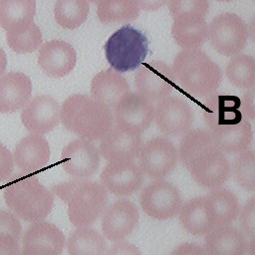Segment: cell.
Segmentation results:
<instances>
[{
	"mask_svg": "<svg viewBox=\"0 0 255 255\" xmlns=\"http://www.w3.org/2000/svg\"><path fill=\"white\" fill-rule=\"evenodd\" d=\"M206 201L214 227L230 225L239 215V202L235 194L222 187L211 189Z\"/></svg>",
	"mask_w": 255,
	"mask_h": 255,
	"instance_id": "cell-26",
	"label": "cell"
},
{
	"mask_svg": "<svg viewBox=\"0 0 255 255\" xmlns=\"http://www.w3.org/2000/svg\"><path fill=\"white\" fill-rule=\"evenodd\" d=\"M36 0H0V26L6 31L34 22Z\"/></svg>",
	"mask_w": 255,
	"mask_h": 255,
	"instance_id": "cell-27",
	"label": "cell"
},
{
	"mask_svg": "<svg viewBox=\"0 0 255 255\" xmlns=\"http://www.w3.org/2000/svg\"><path fill=\"white\" fill-rule=\"evenodd\" d=\"M247 252H248V255H255V235L251 237V240L248 243Z\"/></svg>",
	"mask_w": 255,
	"mask_h": 255,
	"instance_id": "cell-47",
	"label": "cell"
},
{
	"mask_svg": "<svg viewBox=\"0 0 255 255\" xmlns=\"http://www.w3.org/2000/svg\"><path fill=\"white\" fill-rule=\"evenodd\" d=\"M141 131L137 128L117 124L101 139L100 152L109 162L133 161L141 148Z\"/></svg>",
	"mask_w": 255,
	"mask_h": 255,
	"instance_id": "cell-11",
	"label": "cell"
},
{
	"mask_svg": "<svg viewBox=\"0 0 255 255\" xmlns=\"http://www.w3.org/2000/svg\"><path fill=\"white\" fill-rule=\"evenodd\" d=\"M14 163L23 172L38 171L48 164L50 146L41 135L29 134L18 141L13 153Z\"/></svg>",
	"mask_w": 255,
	"mask_h": 255,
	"instance_id": "cell-20",
	"label": "cell"
},
{
	"mask_svg": "<svg viewBox=\"0 0 255 255\" xmlns=\"http://www.w3.org/2000/svg\"><path fill=\"white\" fill-rule=\"evenodd\" d=\"M231 173L241 188L255 192V150L246 149L238 153L232 161Z\"/></svg>",
	"mask_w": 255,
	"mask_h": 255,
	"instance_id": "cell-34",
	"label": "cell"
},
{
	"mask_svg": "<svg viewBox=\"0 0 255 255\" xmlns=\"http://www.w3.org/2000/svg\"><path fill=\"white\" fill-rule=\"evenodd\" d=\"M88 1H90V2H92V3H94V4H98L101 0H88Z\"/></svg>",
	"mask_w": 255,
	"mask_h": 255,
	"instance_id": "cell-48",
	"label": "cell"
},
{
	"mask_svg": "<svg viewBox=\"0 0 255 255\" xmlns=\"http://www.w3.org/2000/svg\"><path fill=\"white\" fill-rule=\"evenodd\" d=\"M52 192L67 203L69 220L77 228L89 227L107 208L108 191L97 181L76 178L54 185Z\"/></svg>",
	"mask_w": 255,
	"mask_h": 255,
	"instance_id": "cell-4",
	"label": "cell"
},
{
	"mask_svg": "<svg viewBox=\"0 0 255 255\" xmlns=\"http://www.w3.org/2000/svg\"><path fill=\"white\" fill-rule=\"evenodd\" d=\"M76 62L75 49L65 41L51 40L40 47L38 63L49 77L61 78L68 75L74 69Z\"/></svg>",
	"mask_w": 255,
	"mask_h": 255,
	"instance_id": "cell-19",
	"label": "cell"
},
{
	"mask_svg": "<svg viewBox=\"0 0 255 255\" xmlns=\"http://www.w3.org/2000/svg\"><path fill=\"white\" fill-rule=\"evenodd\" d=\"M14 167L12 152L0 140V182L9 178Z\"/></svg>",
	"mask_w": 255,
	"mask_h": 255,
	"instance_id": "cell-39",
	"label": "cell"
},
{
	"mask_svg": "<svg viewBox=\"0 0 255 255\" xmlns=\"http://www.w3.org/2000/svg\"><path fill=\"white\" fill-rule=\"evenodd\" d=\"M129 91L128 81L114 69L98 73L91 83V94L96 100L114 109L117 103Z\"/></svg>",
	"mask_w": 255,
	"mask_h": 255,
	"instance_id": "cell-24",
	"label": "cell"
},
{
	"mask_svg": "<svg viewBox=\"0 0 255 255\" xmlns=\"http://www.w3.org/2000/svg\"><path fill=\"white\" fill-rule=\"evenodd\" d=\"M32 83L21 72H9L0 78V112L12 114L23 108L30 100Z\"/></svg>",
	"mask_w": 255,
	"mask_h": 255,
	"instance_id": "cell-21",
	"label": "cell"
},
{
	"mask_svg": "<svg viewBox=\"0 0 255 255\" xmlns=\"http://www.w3.org/2000/svg\"><path fill=\"white\" fill-rule=\"evenodd\" d=\"M100 153L91 140L77 138L63 148L61 163L69 175L84 179L97 172L101 162Z\"/></svg>",
	"mask_w": 255,
	"mask_h": 255,
	"instance_id": "cell-13",
	"label": "cell"
},
{
	"mask_svg": "<svg viewBox=\"0 0 255 255\" xmlns=\"http://www.w3.org/2000/svg\"><path fill=\"white\" fill-rule=\"evenodd\" d=\"M246 23L237 14L225 12L215 16L208 25V40L211 47L223 56L240 54L248 40Z\"/></svg>",
	"mask_w": 255,
	"mask_h": 255,
	"instance_id": "cell-8",
	"label": "cell"
},
{
	"mask_svg": "<svg viewBox=\"0 0 255 255\" xmlns=\"http://www.w3.org/2000/svg\"><path fill=\"white\" fill-rule=\"evenodd\" d=\"M178 157L196 183L208 189L223 185L231 166L214 143L208 129L196 128L184 134L179 142Z\"/></svg>",
	"mask_w": 255,
	"mask_h": 255,
	"instance_id": "cell-2",
	"label": "cell"
},
{
	"mask_svg": "<svg viewBox=\"0 0 255 255\" xmlns=\"http://www.w3.org/2000/svg\"><path fill=\"white\" fill-rule=\"evenodd\" d=\"M19 255H59V254L54 248L48 245L30 243V244H23Z\"/></svg>",
	"mask_w": 255,
	"mask_h": 255,
	"instance_id": "cell-42",
	"label": "cell"
},
{
	"mask_svg": "<svg viewBox=\"0 0 255 255\" xmlns=\"http://www.w3.org/2000/svg\"><path fill=\"white\" fill-rule=\"evenodd\" d=\"M254 1H255V0H254Z\"/></svg>",
	"mask_w": 255,
	"mask_h": 255,
	"instance_id": "cell-50",
	"label": "cell"
},
{
	"mask_svg": "<svg viewBox=\"0 0 255 255\" xmlns=\"http://www.w3.org/2000/svg\"><path fill=\"white\" fill-rule=\"evenodd\" d=\"M174 83L172 68L161 61H151L142 65L134 77L137 92L151 102L168 97Z\"/></svg>",
	"mask_w": 255,
	"mask_h": 255,
	"instance_id": "cell-14",
	"label": "cell"
},
{
	"mask_svg": "<svg viewBox=\"0 0 255 255\" xmlns=\"http://www.w3.org/2000/svg\"><path fill=\"white\" fill-rule=\"evenodd\" d=\"M239 223L245 234L250 237L255 235V195L242 206L239 212Z\"/></svg>",
	"mask_w": 255,
	"mask_h": 255,
	"instance_id": "cell-36",
	"label": "cell"
},
{
	"mask_svg": "<svg viewBox=\"0 0 255 255\" xmlns=\"http://www.w3.org/2000/svg\"><path fill=\"white\" fill-rule=\"evenodd\" d=\"M241 110L246 119L255 121V87L244 93L241 99Z\"/></svg>",
	"mask_w": 255,
	"mask_h": 255,
	"instance_id": "cell-41",
	"label": "cell"
},
{
	"mask_svg": "<svg viewBox=\"0 0 255 255\" xmlns=\"http://www.w3.org/2000/svg\"><path fill=\"white\" fill-rule=\"evenodd\" d=\"M139 8L144 11H154L165 5L168 0H135Z\"/></svg>",
	"mask_w": 255,
	"mask_h": 255,
	"instance_id": "cell-44",
	"label": "cell"
},
{
	"mask_svg": "<svg viewBox=\"0 0 255 255\" xmlns=\"http://www.w3.org/2000/svg\"><path fill=\"white\" fill-rule=\"evenodd\" d=\"M153 120L163 134L173 137L183 136L191 130L194 113L183 99L168 96L157 101Z\"/></svg>",
	"mask_w": 255,
	"mask_h": 255,
	"instance_id": "cell-12",
	"label": "cell"
},
{
	"mask_svg": "<svg viewBox=\"0 0 255 255\" xmlns=\"http://www.w3.org/2000/svg\"><path fill=\"white\" fill-rule=\"evenodd\" d=\"M97 6L103 24L132 21L138 17L140 9L135 0H101Z\"/></svg>",
	"mask_w": 255,
	"mask_h": 255,
	"instance_id": "cell-29",
	"label": "cell"
},
{
	"mask_svg": "<svg viewBox=\"0 0 255 255\" xmlns=\"http://www.w3.org/2000/svg\"><path fill=\"white\" fill-rule=\"evenodd\" d=\"M169 255H206V253L198 244L185 242L175 247Z\"/></svg>",
	"mask_w": 255,
	"mask_h": 255,
	"instance_id": "cell-43",
	"label": "cell"
},
{
	"mask_svg": "<svg viewBox=\"0 0 255 255\" xmlns=\"http://www.w3.org/2000/svg\"><path fill=\"white\" fill-rule=\"evenodd\" d=\"M23 244L37 243L48 245L54 248L59 255L62 254L65 236L63 232L54 224L47 221H35L24 232Z\"/></svg>",
	"mask_w": 255,
	"mask_h": 255,
	"instance_id": "cell-30",
	"label": "cell"
},
{
	"mask_svg": "<svg viewBox=\"0 0 255 255\" xmlns=\"http://www.w3.org/2000/svg\"><path fill=\"white\" fill-rule=\"evenodd\" d=\"M20 239L7 232H0V255H19Z\"/></svg>",
	"mask_w": 255,
	"mask_h": 255,
	"instance_id": "cell-38",
	"label": "cell"
},
{
	"mask_svg": "<svg viewBox=\"0 0 255 255\" xmlns=\"http://www.w3.org/2000/svg\"><path fill=\"white\" fill-rule=\"evenodd\" d=\"M102 185L116 196L135 193L143 183V172L133 161L109 162L100 175Z\"/></svg>",
	"mask_w": 255,
	"mask_h": 255,
	"instance_id": "cell-17",
	"label": "cell"
},
{
	"mask_svg": "<svg viewBox=\"0 0 255 255\" xmlns=\"http://www.w3.org/2000/svg\"><path fill=\"white\" fill-rule=\"evenodd\" d=\"M226 77L231 85L239 89L249 90L255 87V58L238 54L229 60L225 69Z\"/></svg>",
	"mask_w": 255,
	"mask_h": 255,
	"instance_id": "cell-31",
	"label": "cell"
},
{
	"mask_svg": "<svg viewBox=\"0 0 255 255\" xmlns=\"http://www.w3.org/2000/svg\"><path fill=\"white\" fill-rule=\"evenodd\" d=\"M105 255H141V252L134 244L126 241H119L113 244L106 251Z\"/></svg>",
	"mask_w": 255,
	"mask_h": 255,
	"instance_id": "cell-40",
	"label": "cell"
},
{
	"mask_svg": "<svg viewBox=\"0 0 255 255\" xmlns=\"http://www.w3.org/2000/svg\"><path fill=\"white\" fill-rule=\"evenodd\" d=\"M67 252L69 255H105L106 241L103 235L90 227H79L68 237Z\"/></svg>",
	"mask_w": 255,
	"mask_h": 255,
	"instance_id": "cell-28",
	"label": "cell"
},
{
	"mask_svg": "<svg viewBox=\"0 0 255 255\" xmlns=\"http://www.w3.org/2000/svg\"><path fill=\"white\" fill-rule=\"evenodd\" d=\"M3 197L9 209L20 219L28 222L43 220L52 210V190L27 172L9 178L3 188Z\"/></svg>",
	"mask_w": 255,
	"mask_h": 255,
	"instance_id": "cell-5",
	"label": "cell"
},
{
	"mask_svg": "<svg viewBox=\"0 0 255 255\" xmlns=\"http://www.w3.org/2000/svg\"><path fill=\"white\" fill-rule=\"evenodd\" d=\"M8 46L18 54H27L35 51L42 43L40 28L31 22L25 26L8 31L6 33Z\"/></svg>",
	"mask_w": 255,
	"mask_h": 255,
	"instance_id": "cell-33",
	"label": "cell"
},
{
	"mask_svg": "<svg viewBox=\"0 0 255 255\" xmlns=\"http://www.w3.org/2000/svg\"><path fill=\"white\" fill-rule=\"evenodd\" d=\"M248 242L242 230L231 226H217L204 239L206 255H245Z\"/></svg>",
	"mask_w": 255,
	"mask_h": 255,
	"instance_id": "cell-22",
	"label": "cell"
},
{
	"mask_svg": "<svg viewBox=\"0 0 255 255\" xmlns=\"http://www.w3.org/2000/svg\"><path fill=\"white\" fill-rule=\"evenodd\" d=\"M203 120L215 145L224 153H240L253 138L250 122L243 117L241 99L237 96L212 93L203 104Z\"/></svg>",
	"mask_w": 255,
	"mask_h": 255,
	"instance_id": "cell-1",
	"label": "cell"
},
{
	"mask_svg": "<svg viewBox=\"0 0 255 255\" xmlns=\"http://www.w3.org/2000/svg\"><path fill=\"white\" fill-rule=\"evenodd\" d=\"M104 48L112 69L127 73L143 63L148 53V40L141 31L128 24L112 34Z\"/></svg>",
	"mask_w": 255,
	"mask_h": 255,
	"instance_id": "cell-7",
	"label": "cell"
},
{
	"mask_svg": "<svg viewBox=\"0 0 255 255\" xmlns=\"http://www.w3.org/2000/svg\"><path fill=\"white\" fill-rule=\"evenodd\" d=\"M247 28H248V35L250 39L255 43V15L250 19Z\"/></svg>",
	"mask_w": 255,
	"mask_h": 255,
	"instance_id": "cell-46",
	"label": "cell"
},
{
	"mask_svg": "<svg viewBox=\"0 0 255 255\" xmlns=\"http://www.w3.org/2000/svg\"><path fill=\"white\" fill-rule=\"evenodd\" d=\"M139 203L143 212L148 216L165 220L179 212L182 206V198L175 185L166 180L157 179L141 190Z\"/></svg>",
	"mask_w": 255,
	"mask_h": 255,
	"instance_id": "cell-9",
	"label": "cell"
},
{
	"mask_svg": "<svg viewBox=\"0 0 255 255\" xmlns=\"http://www.w3.org/2000/svg\"><path fill=\"white\" fill-rule=\"evenodd\" d=\"M171 34L175 43L183 50L199 49L208 38L205 17L184 14L173 19Z\"/></svg>",
	"mask_w": 255,
	"mask_h": 255,
	"instance_id": "cell-23",
	"label": "cell"
},
{
	"mask_svg": "<svg viewBox=\"0 0 255 255\" xmlns=\"http://www.w3.org/2000/svg\"><path fill=\"white\" fill-rule=\"evenodd\" d=\"M215 1H218V2H230V1H233V0H215Z\"/></svg>",
	"mask_w": 255,
	"mask_h": 255,
	"instance_id": "cell-49",
	"label": "cell"
},
{
	"mask_svg": "<svg viewBox=\"0 0 255 255\" xmlns=\"http://www.w3.org/2000/svg\"><path fill=\"white\" fill-rule=\"evenodd\" d=\"M112 109L93 97L76 94L68 97L61 107L63 126L80 138L102 139L113 127Z\"/></svg>",
	"mask_w": 255,
	"mask_h": 255,
	"instance_id": "cell-3",
	"label": "cell"
},
{
	"mask_svg": "<svg viewBox=\"0 0 255 255\" xmlns=\"http://www.w3.org/2000/svg\"><path fill=\"white\" fill-rule=\"evenodd\" d=\"M178 150L175 144L164 136H155L141 145L138 166L149 178L162 179L176 166Z\"/></svg>",
	"mask_w": 255,
	"mask_h": 255,
	"instance_id": "cell-10",
	"label": "cell"
},
{
	"mask_svg": "<svg viewBox=\"0 0 255 255\" xmlns=\"http://www.w3.org/2000/svg\"><path fill=\"white\" fill-rule=\"evenodd\" d=\"M208 8V0H168V10L173 19L184 14H196L205 17Z\"/></svg>",
	"mask_w": 255,
	"mask_h": 255,
	"instance_id": "cell-35",
	"label": "cell"
},
{
	"mask_svg": "<svg viewBox=\"0 0 255 255\" xmlns=\"http://www.w3.org/2000/svg\"><path fill=\"white\" fill-rule=\"evenodd\" d=\"M172 71L179 86L195 97L216 92L222 80L220 67L199 49L180 51L174 58Z\"/></svg>",
	"mask_w": 255,
	"mask_h": 255,
	"instance_id": "cell-6",
	"label": "cell"
},
{
	"mask_svg": "<svg viewBox=\"0 0 255 255\" xmlns=\"http://www.w3.org/2000/svg\"><path fill=\"white\" fill-rule=\"evenodd\" d=\"M178 213L182 227L192 235H206L214 228L206 196H196L185 201Z\"/></svg>",
	"mask_w": 255,
	"mask_h": 255,
	"instance_id": "cell-25",
	"label": "cell"
},
{
	"mask_svg": "<svg viewBox=\"0 0 255 255\" xmlns=\"http://www.w3.org/2000/svg\"><path fill=\"white\" fill-rule=\"evenodd\" d=\"M22 124L33 134L43 135L53 130L61 121V107L52 97H34L23 108Z\"/></svg>",
	"mask_w": 255,
	"mask_h": 255,
	"instance_id": "cell-16",
	"label": "cell"
},
{
	"mask_svg": "<svg viewBox=\"0 0 255 255\" xmlns=\"http://www.w3.org/2000/svg\"><path fill=\"white\" fill-rule=\"evenodd\" d=\"M7 66V58L4 50L0 47V78L4 75Z\"/></svg>",
	"mask_w": 255,
	"mask_h": 255,
	"instance_id": "cell-45",
	"label": "cell"
},
{
	"mask_svg": "<svg viewBox=\"0 0 255 255\" xmlns=\"http://www.w3.org/2000/svg\"><path fill=\"white\" fill-rule=\"evenodd\" d=\"M89 11L88 0H57L54 16L61 27L76 29L87 20Z\"/></svg>",
	"mask_w": 255,
	"mask_h": 255,
	"instance_id": "cell-32",
	"label": "cell"
},
{
	"mask_svg": "<svg viewBox=\"0 0 255 255\" xmlns=\"http://www.w3.org/2000/svg\"><path fill=\"white\" fill-rule=\"evenodd\" d=\"M114 114L117 124L130 126L144 131L154 119V107L151 101L138 92H128L117 103Z\"/></svg>",
	"mask_w": 255,
	"mask_h": 255,
	"instance_id": "cell-18",
	"label": "cell"
},
{
	"mask_svg": "<svg viewBox=\"0 0 255 255\" xmlns=\"http://www.w3.org/2000/svg\"><path fill=\"white\" fill-rule=\"evenodd\" d=\"M0 232L10 233L20 239L22 226L19 217H17L12 211L0 210Z\"/></svg>",
	"mask_w": 255,
	"mask_h": 255,
	"instance_id": "cell-37",
	"label": "cell"
},
{
	"mask_svg": "<svg viewBox=\"0 0 255 255\" xmlns=\"http://www.w3.org/2000/svg\"><path fill=\"white\" fill-rule=\"evenodd\" d=\"M139 212L136 205L126 198H121L110 204L102 217L104 237L113 242L126 239L138 222Z\"/></svg>",
	"mask_w": 255,
	"mask_h": 255,
	"instance_id": "cell-15",
	"label": "cell"
}]
</instances>
